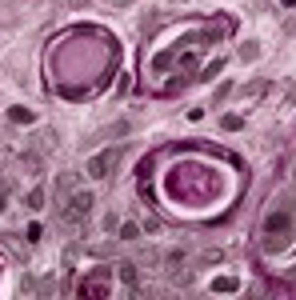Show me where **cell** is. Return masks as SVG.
Listing matches in <instances>:
<instances>
[{
  "label": "cell",
  "mask_w": 296,
  "mask_h": 300,
  "mask_svg": "<svg viewBox=\"0 0 296 300\" xmlns=\"http://www.w3.org/2000/svg\"><path fill=\"white\" fill-rule=\"evenodd\" d=\"M116 272H120L124 284H136V264H116Z\"/></svg>",
  "instance_id": "cell-4"
},
{
  "label": "cell",
  "mask_w": 296,
  "mask_h": 300,
  "mask_svg": "<svg viewBox=\"0 0 296 300\" xmlns=\"http://www.w3.org/2000/svg\"><path fill=\"white\" fill-rule=\"evenodd\" d=\"M120 156H124L120 148H104V152H96L92 160H88V176H92V180H104L116 164H120Z\"/></svg>",
  "instance_id": "cell-2"
},
{
  "label": "cell",
  "mask_w": 296,
  "mask_h": 300,
  "mask_svg": "<svg viewBox=\"0 0 296 300\" xmlns=\"http://www.w3.org/2000/svg\"><path fill=\"white\" fill-rule=\"evenodd\" d=\"M28 208H44V192H40V188L28 192Z\"/></svg>",
  "instance_id": "cell-5"
},
{
  "label": "cell",
  "mask_w": 296,
  "mask_h": 300,
  "mask_svg": "<svg viewBox=\"0 0 296 300\" xmlns=\"http://www.w3.org/2000/svg\"><path fill=\"white\" fill-rule=\"evenodd\" d=\"M88 212H92V192H72V196L60 204V220L72 224V228H80V224L88 220Z\"/></svg>",
  "instance_id": "cell-1"
},
{
  "label": "cell",
  "mask_w": 296,
  "mask_h": 300,
  "mask_svg": "<svg viewBox=\"0 0 296 300\" xmlns=\"http://www.w3.org/2000/svg\"><path fill=\"white\" fill-rule=\"evenodd\" d=\"M8 116H12V120H20V124H28V120H32V112H24V108H12Z\"/></svg>",
  "instance_id": "cell-7"
},
{
  "label": "cell",
  "mask_w": 296,
  "mask_h": 300,
  "mask_svg": "<svg viewBox=\"0 0 296 300\" xmlns=\"http://www.w3.org/2000/svg\"><path fill=\"white\" fill-rule=\"evenodd\" d=\"M136 236H140L136 224H124V228H120V240H136Z\"/></svg>",
  "instance_id": "cell-6"
},
{
  "label": "cell",
  "mask_w": 296,
  "mask_h": 300,
  "mask_svg": "<svg viewBox=\"0 0 296 300\" xmlns=\"http://www.w3.org/2000/svg\"><path fill=\"white\" fill-rule=\"evenodd\" d=\"M288 216H272L268 220V240H264V248L268 252H280V248H288Z\"/></svg>",
  "instance_id": "cell-3"
},
{
  "label": "cell",
  "mask_w": 296,
  "mask_h": 300,
  "mask_svg": "<svg viewBox=\"0 0 296 300\" xmlns=\"http://www.w3.org/2000/svg\"><path fill=\"white\" fill-rule=\"evenodd\" d=\"M4 200H8V192H4V188H0V212H4Z\"/></svg>",
  "instance_id": "cell-8"
}]
</instances>
